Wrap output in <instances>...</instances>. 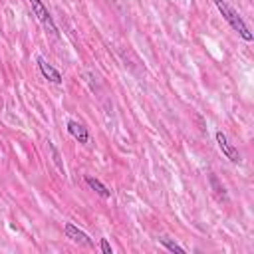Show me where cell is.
<instances>
[{
	"instance_id": "6da1fadb",
	"label": "cell",
	"mask_w": 254,
	"mask_h": 254,
	"mask_svg": "<svg viewBox=\"0 0 254 254\" xmlns=\"http://www.w3.org/2000/svg\"><path fill=\"white\" fill-rule=\"evenodd\" d=\"M214 4H216V8H218V12L222 14V18L228 22V26H230L234 32H238V36H240L244 42H252V40H254L250 28H248L246 22L242 20V16H240L226 0H214Z\"/></svg>"
},
{
	"instance_id": "7a4b0ae2",
	"label": "cell",
	"mask_w": 254,
	"mask_h": 254,
	"mask_svg": "<svg viewBox=\"0 0 254 254\" xmlns=\"http://www.w3.org/2000/svg\"><path fill=\"white\" fill-rule=\"evenodd\" d=\"M28 4H30V8H32L34 16L38 18V22L44 26V30H46V32H50L52 36H60L58 26H56V22H54V18H52L50 10L46 8V4H44L42 0H28Z\"/></svg>"
},
{
	"instance_id": "3957f363",
	"label": "cell",
	"mask_w": 254,
	"mask_h": 254,
	"mask_svg": "<svg viewBox=\"0 0 254 254\" xmlns=\"http://www.w3.org/2000/svg\"><path fill=\"white\" fill-rule=\"evenodd\" d=\"M214 139H216V145H218L220 153H222L230 163L238 165V163H240V153H238V149L228 141V137H226L222 131H216V133H214Z\"/></svg>"
},
{
	"instance_id": "277c9868",
	"label": "cell",
	"mask_w": 254,
	"mask_h": 254,
	"mask_svg": "<svg viewBox=\"0 0 254 254\" xmlns=\"http://www.w3.org/2000/svg\"><path fill=\"white\" fill-rule=\"evenodd\" d=\"M64 232H65V236L71 240V242H75V244H81V246H95L93 244V240L89 238V234L87 232H83V230H79L73 222H65L64 224Z\"/></svg>"
},
{
	"instance_id": "5b68a950",
	"label": "cell",
	"mask_w": 254,
	"mask_h": 254,
	"mask_svg": "<svg viewBox=\"0 0 254 254\" xmlns=\"http://www.w3.org/2000/svg\"><path fill=\"white\" fill-rule=\"evenodd\" d=\"M36 64H38V69H40V73L48 79V81H52V83H56V85H60L62 81H64V77H62V73H60V69H56L50 62H46L42 56H38L36 58Z\"/></svg>"
},
{
	"instance_id": "8992f818",
	"label": "cell",
	"mask_w": 254,
	"mask_h": 254,
	"mask_svg": "<svg viewBox=\"0 0 254 254\" xmlns=\"http://www.w3.org/2000/svg\"><path fill=\"white\" fill-rule=\"evenodd\" d=\"M67 133L77 141V143H81V145H85L87 141H89V131H87V127L83 125V123H79V121H73V119H69L67 123Z\"/></svg>"
},
{
	"instance_id": "52a82bcc",
	"label": "cell",
	"mask_w": 254,
	"mask_h": 254,
	"mask_svg": "<svg viewBox=\"0 0 254 254\" xmlns=\"http://www.w3.org/2000/svg\"><path fill=\"white\" fill-rule=\"evenodd\" d=\"M85 183H87V187H89L91 190H95L101 198H109V196H111V190H109V189H107L99 179H95V177H89V175H87V177H85Z\"/></svg>"
},
{
	"instance_id": "ba28073f",
	"label": "cell",
	"mask_w": 254,
	"mask_h": 254,
	"mask_svg": "<svg viewBox=\"0 0 254 254\" xmlns=\"http://www.w3.org/2000/svg\"><path fill=\"white\" fill-rule=\"evenodd\" d=\"M159 242H161L169 252H177V254H185V252H187L183 246H179L177 242H173V240H169V238H159Z\"/></svg>"
},
{
	"instance_id": "9c48e42d",
	"label": "cell",
	"mask_w": 254,
	"mask_h": 254,
	"mask_svg": "<svg viewBox=\"0 0 254 254\" xmlns=\"http://www.w3.org/2000/svg\"><path fill=\"white\" fill-rule=\"evenodd\" d=\"M208 181H210V185H212V189H214V192L218 194V198H222V200H226V192H224V187H220L218 185V179H216V175H208Z\"/></svg>"
},
{
	"instance_id": "30bf717a",
	"label": "cell",
	"mask_w": 254,
	"mask_h": 254,
	"mask_svg": "<svg viewBox=\"0 0 254 254\" xmlns=\"http://www.w3.org/2000/svg\"><path fill=\"white\" fill-rule=\"evenodd\" d=\"M48 147H50V151H52V155H54V163H56V165H58V169L64 173V165L60 163V153H58V149H56L52 143H48Z\"/></svg>"
},
{
	"instance_id": "8fae6325",
	"label": "cell",
	"mask_w": 254,
	"mask_h": 254,
	"mask_svg": "<svg viewBox=\"0 0 254 254\" xmlns=\"http://www.w3.org/2000/svg\"><path fill=\"white\" fill-rule=\"evenodd\" d=\"M99 248H101L103 254H113V248H111V244L107 242V238H101V240H99Z\"/></svg>"
}]
</instances>
